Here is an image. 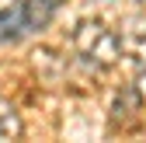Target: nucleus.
Instances as JSON below:
<instances>
[{"label":"nucleus","instance_id":"f257e3e1","mask_svg":"<svg viewBox=\"0 0 146 143\" xmlns=\"http://www.w3.org/2000/svg\"><path fill=\"white\" fill-rule=\"evenodd\" d=\"M77 42H80V49L87 52V56H98L104 63H111V59L122 56V39L111 35L104 25H84L80 35H77Z\"/></svg>","mask_w":146,"mask_h":143},{"label":"nucleus","instance_id":"f03ea898","mask_svg":"<svg viewBox=\"0 0 146 143\" xmlns=\"http://www.w3.org/2000/svg\"><path fill=\"white\" fill-rule=\"evenodd\" d=\"M21 31H28V21H25V4L0 11V39H14V35H21Z\"/></svg>","mask_w":146,"mask_h":143},{"label":"nucleus","instance_id":"7ed1b4c3","mask_svg":"<svg viewBox=\"0 0 146 143\" xmlns=\"http://www.w3.org/2000/svg\"><path fill=\"white\" fill-rule=\"evenodd\" d=\"M122 49H129V56L139 66H146V25H139L136 31L125 35V39H122Z\"/></svg>","mask_w":146,"mask_h":143},{"label":"nucleus","instance_id":"20e7f679","mask_svg":"<svg viewBox=\"0 0 146 143\" xmlns=\"http://www.w3.org/2000/svg\"><path fill=\"white\" fill-rule=\"evenodd\" d=\"M17 133H21V126H17L14 108L0 101V140H11V136H17Z\"/></svg>","mask_w":146,"mask_h":143}]
</instances>
